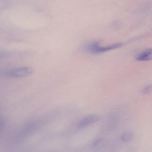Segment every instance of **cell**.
Segmentation results:
<instances>
[{
	"label": "cell",
	"mask_w": 152,
	"mask_h": 152,
	"mask_svg": "<svg viewBox=\"0 0 152 152\" xmlns=\"http://www.w3.org/2000/svg\"><path fill=\"white\" fill-rule=\"evenodd\" d=\"M99 118L97 115L92 114L88 115L82 118L79 122L78 127L79 128H84L89 125L94 124L99 120Z\"/></svg>",
	"instance_id": "3957f363"
},
{
	"label": "cell",
	"mask_w": 152,
	"mask_h": 152,
	"mask_svg": "<svg viewBox=\"0 0 152 152\" xmlns=\"http://www.w3.org/2000/svg\"><path fill=\"white\" fill-rule=\"evenodd\" d=\"M132 138V135L131 133L126 132L124 133L121 136V139L123 142H127L130 141Z\"/></svg>",
	"instance_id": "5b68a950"
},
{
	"label": "cell",
	"mask_w": 152,
	"mask_h": 152,
	"mask_svg": "<svg viewBox=\"0 0 152 152\" xmlns=\"http://www.w3.org/2000/svg\"><path fill=\"white\" fill-rule=\"evenodd\" d=\"M138 61H149L152 60V49L145 50L136 57Z\"/></svg>",
	"instance_id": "277c9868"
},
{
	"label": "cell",
	"mask_w": 152,
	"mask_h": 152,
	"mask_svg": "<svg viewBox=\"0 0 152 152\" xmlns=\"http://www.w3.org/2000/svg\"><path fill=\"white\" fill-rule=\"evenodd\" d=\"M122 44L121 43H117L110 45L106 46H100L98 42H94L88 45L87 50L91 53L94 54H99L113 50L121 47Z\"/></svg>",
	"instance_id": "7a4b0ae2"
},
{
	"label": "cell",
	"mask_w": 152,
	"mask_h": 152,
	"mask_svg": "<svg viewBox=\"0 0 152 152\" xmlns=\"http://www.w3.org/2000/svg\"><path fill=\"white\" fill-rule=\"evenodd\" d=\"M152 88V86H151L149 85V86H146L142 89V93L144 94H149L151 91Z\"/></svg>",
	"instance_id": "8992f818"
},
{
	"label": "cell",
	"mask_w": 152,
	"mask_h": 152,
	"mask_svg": "<svg viewBox=\"0 0 152 152\" xmlns=\"http://www.w3.org/2000/svg\"><path fill=\"white\" fill-rule=\"evenodd\" d=\"M33 72V69L30 67H19L5 71L4 73V75L8 78H18L28 77Z\"/></svg>",
	"instance_id": "6da1fadb"
}]
</instances>
